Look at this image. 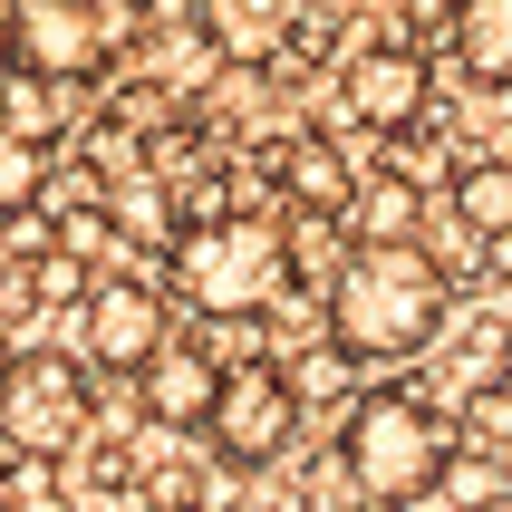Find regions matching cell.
I'll list each match as a JSON object with an SVG mask.
<instances>
[{"label": "cell", "instance_id": "e0dca14e", "mask_svg": "<svg viewBox=\"0 0 512 512\" xmlns=\"http://www.w3.org/2000/svg\"><path fill=\"white\" fill-rule=\"evenodd\" d=\"M445 503H455V512L512 503V464L493 455V445H455V464H445Z\"/></svg>", "mask_w": 512, "mask_h": 512}, {"label": "cell", "instance_id": "7402d4cb", "mask_svg": "<svg viewBox=\"0 0 512 512\" xmlns=\"http://www.w3.org/2000/svg\"><path fill=\"white\" fill-rule=\"evenodd\" d=\"M484 261H493V271H512V242H493V252H484Z\"/></svg>", "mask_w": 512, "mask_h": 512}, {"label": "cell", "instance_id": "d4e9b609", "mask_svg": "<svg viewBox=\"0 0 512 512\" xmlns=\"http://www.w3.org/2000/svg\"><path fill=\"white\" fill-rule=\"evenodd\" d=\"M194 512H213V503H194Z\"/></svg>", "mask_w": 512, "mask_h": 512}, {"label": "cell", "instance_id": "ac0fdd59", "mask_svg": "<svg viewBox=\"0 0 512 512\" xmlns=\"http://www.w3.org/2000/svg\"><path fill=\"white\" fill-rule=\"evenodd\" d=\"M39 194H49V145H29V136H0V223L39 213Z\"/></svg>", "mask_w": 512, "mask_h": 512}, {"label": "cell", "instance_id": "7a4b0ae2", "mask_svg": "<svg viewBox=\"0 0 512 512\" xmlns=\"http://www.w3.org/2000/svg\"><path fill=\"white\" fill-rule=\"evenodd\" d=\"M445 464H455V426L416 387H368L339 416V474L358 484V503H426L445 493Z\"/></svg>", "mask_w": 512, "mask_h": 512}, {"label": "cell", "instance_id": "ba28073f", "mask_svg": "<svg viewBox=\"0 0 512 512\" xmlns=\"http://www.w3.org/2000/svg\"><path fill=\"white\" fill-rule=\"evenodd\" d=\"M107 49H116V10L107 0H20V68L78 87V78L107 68Z\"/></svg>", "mask_w": 512, "mask_h": 512}, {"label": "cell", "instance_id": "9c48e42d", "mask_svg": "<svg viewBox=\"0 0 512 512\" xmlns=\"http://www.w3.org/2000/svg\"><path fill=\"white\" fill-rule=\"evenodd\" d=\"M213 406H223V358H213L203 339H174L165 358L136 377V416H145V426H165V435L213 426Z\"/></svg>", "mask_w": 512, "mask_h": 512}, {"label": "cell", "instance_id": "5bb4252c", "mask_svg": "<svg viewBox=\"0 0 512 512\" xmlns=\"http://www.w3.org/2000/svg\"><path fill=\"white\" fill-rule=\"evenodd\" d=\"M445 213H455L464 232H474V242H512V165L503 155H484V165H464L455 174V194H445Z\"/></svg>", "mask_w": 512, "mask_h": 512}, {"label": "cell", "instance_id": "8992f818", "mask_svg": "<svg viewBox=\"0 0 512 512\" xmlns=\"http://www.w3.org/2000/svg\"><path fill=\"white\" fill-rule=\"evenodd\" d=\"M78 329H87V368H116V377H145V368L174 348V310H165V290L136 281V271L97 281V300L78 310Z\"/></svg>", "mask_w": 512, "mask_h": 512}, {"label": "cell", "instance_id": "5b68a950", "mask_svg": "<svg viewBox=\"0 0 512 512\" xmlns=\"http://www.w3.org/2000/svg\"><path fill=\"white\" fill-rule=\"evenodd\" d=\"M213 455L223 464H281L290 435H300V387H290L281 358H261V368H223V406H213Z\"/></svg>", "mask_w": 512, "mask_h": 512}, {"label": "cell", "instance_id": "7c38bea8", "mask_svg": "<svg viewBox=\"0 0 512 512\" xmlns=\"http://www.w3.org/2000/svg\"><path fill=\"white\" fill-rule=\"evenodd\" d=\"M107 213H116V242H145V252H174L184 242V213H174V184L155 165L126 174V184H107Z\"/></svg>", "mask_w": 512, "mask_h": 512}, {"label": "cell", "instance_id": "44dd1931", "mask_svg": "<svg viewBox=\"0 0 512 512\" xmlns=\"http://www.w3.org/2000/svg\"><path fill=\"white\" fill-rule=\"evenodd\" d=\"M20 68V0H0V78Z\"/></svg>", "mask_w": 512, "mask_h": 512}, {"label": "cell", "instance_id": "cb8c5ba5", "mask_svg": "<svg viewBox=\"0 0 512 512\" xmlns=\"http://www.w3.org/2000/svg\"><path fill=\"white\" fill-rule=\"evenodd\" d=\"M503 397H512V368H503Z\"/></svg>", "mask_w": 512, "mask_h": 512}, {"label": "cell", "instance_id": "4fadbf2b", "mask_svg": "<svg viewBox=\"0 0 512 512\" xmlns=\"http://www.w3.org/2000/svg\"><path fill=\"white\" fill-rule=\"evenodd\" d=\"M455 58L474 87H512V0H455Z\"/></svg>", "mask_w": 512, "mask_h": 512}, {"label": "cell", "instance_id": "6da1fadb", "mask_svg": "<svg viewBox=\"0 0 512 512\" xmlns=\"http://www.w3.org/2000/svg\"><path fill=\"white\" fill-rule=\"evenodd\" d=\"M329 339L358 358V368H387V358H416V348L445 329L455 310V281L426 242H397V252H348V271L329 281Z\"/></svg>", "mask_w": 512, "mask_h": 512}, {"label": "cell", "instance_id": "ffe728a7", "mask_svg": "<svg viewBox=\"0 0 512 512\" xmlns=\"http://www.w3.org/2000/svg\"><path fill=\"white\" fill-rule=\"evenodd\" d=\"M29 310H39L29 271H20V261H0V329H10V319H29Z\"/></svg>", "mask_w": 512, "mask_h": 512}, {"label": "cell", "instance_id": "8fae6325", "mask_svg": "<svg viewBox=\"0 0 512 512\" xmlns=\"http://www.w3.org/2000/svg\"><path fill=\"white\" fill-rule=\"evenodd\" d=\"M348 242L358 252H397V242H426V184L397 165H377L368 184H358V203H348Z\"/></svg>", "mask_w": 512, "mask_h": 512}, {"label": "cell", "instance_id": "2e32d148", "mask_svg": "<svg viewBox=\"0 0 512 512\" xmlns=\"http://www.w3.org/2000/svg\"><path fill=\"white\" fill-rule=\"evenodd\" d=\"M58 116H68V87H58V78H39V68H10V78H0V136L49 145Z\"/></svg>", "mask_w": 512, "mask_h": 512}, {"label": "cell", "instance_id": "52a82bcc", "mask_svg": "<svg viewBox=\"0 0 512 512\" xmlns=\"http://www.w3.org/2000/svg\"><path fill=\"white\" fill-rule=\"evenodd\" d=\"M435 97V68L416 39H358L348 49V116L368 126V136H406Z\"/></svg>", "mask_w": 512, "mask_h": 512}, {"label": "cell", "instance_id": "d6986e66", "mask_svg": "<svg viewBox=\"0 0 512 512\" xmlns=\"http://www.w3.org/2000/svg\"><path fill=\"white\" fill-rule=\"evenodd\" d=\"M281 368H290V387H300V406H319V397H348V368H358V358L329 339V348H300V358H281Z\"/></svg>", "mask_w": 512, "mask_h": 512}, {"label": "cell", "instance_id": "277c9868", "mask_svg": "<svg viewBox=\"0 0 512 512\" xmlns=\"http://www.w3.org/2000/svg\"><path fill=\"white\" fill-rule=\"evenodd\" d=\"M87 435V368L58 348H20L0 377V445L29 464H58Z\"/></svg>", "mask_w": 512, "mask_h": 512}, {"label": "cell", "instance_id": "603a6c76", "mask_svg": "<svg viewBox=\"0 0 512 512\" xmlns=\"http://www.w3.org/2000/svg\"><path fill=\"white\" fill-rule=\"evenodd\" d=\"M0 484H10V445H0Z\"/></svg>", "mask_w": 512, "mask_h": 512}, {"label": "cell", "instance_id": "30bf717a", "mask_svg": "<svg viewBox=\"0 0 512 512\" xmlns=\"http://www.w3.org/2000/svg\"><path fill=\"white\" fill-rule=\"evenodd\" d=\"M358 184H368V174L348 165L339 136H290L281 145V203H290V213H310V223H348Z\"/></svg>", "mask_w": 512, "mask_h": 512}, {"label": "cell", "instance_id": "3957f363", "mask_svg": "<svg viewBox=\"0 0 512 512\" xmlns=\"http://www.w3.org/2000/svg\"><path fill=\"white\" fill-rule=\"evenodd\" d=\"M165 271H174V290H184L203 319H261L281 300L290 232L271 223V213H213V223H184Z\"/></svg>", "mask_w": 512, "mask_h": 512}, {"label": "cell", "instance_id": "9a60e30c", "mask_svg": "<svg viewBox=\"0 0 512 512\" xmlns=\"http://www.w3.org/2000/svg\"><path fill=\"white\" fill-rule=\"evenodd\" d=\"M203 29L223 58H271V39L290 29V0H203Z\"/></svg>", "mask_w": 512, "mask_h": 512}]
</instances>
